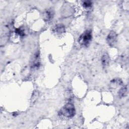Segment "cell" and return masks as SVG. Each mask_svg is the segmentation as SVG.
<instances>
[{
    "label": "cell",
    "instance_id": "7a4b0ae2",
    "mask_svg": "<svg viewBox=\"0 0 129 129\" xmlns=\"http://www.w3.org/2000/svg\"><path fill=\"white\" fill-rule=\"evenodd\" d=\"M92 35L90 30H86L79 38V43L81 45L88 46L92 40Z\"/></svg>",
    "mask_w": 129,
    "mask_h": 129
},
{
    "label": "cell",
    "instance_id": "8992f818",
    "mask_svg": "<svg viewBox=\"0 0 129 129\" xmlns=\"http://www.w3.org/2000/svg\"><path fill=\"white\" fill-rule=\"evenodd\" d=\"M122 84V80L120 78H115L110 81V85L113 88L117 87L118 86H120Z\"/></svg>",
    "mask_w": 129,
    "mask_h": 129
},
{
    "label": "cell",
    "instance_id": "277c9868",
    "mask_svg": "<svg viewBox=\"0 0 129 129\" xmlns=\"http://www.w3.org/2000/svg\"><path fill=\"white\" fill-rule=\"evenodd\" d=\"M52 31L57 35L61 34L65 32V26L62 24H57L53 28Z\"/></svg>",
    "mask_w": 129,
    "mask_h": 129
},
{
    "label": "cell",
    "instance_id": "30bf717a",
    "mask_svg": "<svg viewBox=\"0 0 129 129\" xmlns=\"http://www.w3.org/2000/svg\"><path fill=\"white\" fill-rule=\"evenodd\" d=\"M83 7L85 8H90L91 5H92V3L91 1H85L83 4Z\"/></svg>",
    "mask_w": 129,
    "mask_h": 129
},
{
    "label": "cell",
    "instance_id": "9c48e42d",
    "mask_svg": "<svg viewBox=\"0 0 129 129\" xmlns=\"http://www.w3.org/2000/svg\"><path fill=\"white\" fill-rule=\"evenodd\" d=\"M118 96L120 98L126 97L127 94V88L126 86H123L121 88L118 92Z\"/></svg>",
    "mask_w": 129,
    "mask_h": 129
},
{
    "label": "cell",
    "instance_id": "8fae6325",
    "mask_svg": "<svg viewBox=\"0 0 129 129\" xmlns=\"http://www.w3.org/2000/svg\"><path fill=\"white\" fill-rule=\"evenodd\" d=\"M15 32L17 34H18L20 36H23L24 35V32L23 29L21 28H17L15 30Z\"/></svg>",
    "mask_w": 129,
    "mask_h": 129
},
{
    "label": "cell",
    "instance_id": "52a82bcc",
    "mask_svg": "<svg viewBox=\"0 0 129 129\" xmlns=\"http://www.w3.org/2000/svg\"><path fill=\"white\" fill-rule=\"evenodd\" d=\"M40 61H39V57L38 54H36L34 58V60L32 63V68L33 69H38L40 66Z\"/></svg>",
    "mask_w": 129,
    "mask_h": 129
},
{
    "label": "cell",
    "instance_id": "3957f363",
    "mask_svg": "<svg viewBox=\"0 0 129 129\" xmlns=\"http://www.w3.org/2000/svg\"><path fill=\"white\" fill-rule=\"evenodd\" d=\"M117 34L114 31H111L108 34L106 38L107 44L110 46H113L117 41Z\"/></svg>",
    "mask_w": 129,
    "mask_h": 129
},
{
    "label": "cell",
    "instance_id": "ba28073f",
    "mask_svg": "<svg viewBox=\"0 0 129 129\" xmlns=\"http://www.w3.org/2000/svg\"><path fill=\"white\" fill-rule=\"evenodd\" d=\"M54 13L52 10H47L44 12V19L46 21H49L53 17Z\"/></svg>",
    "mask_w": 129,
    "mask_h": 129
},
{
    "label": "cell",
    "instance_id": "5b68a950",
    "mask_svg": "<svg viewBox=\"0 0 129 129\" xmlns=\"http://www.w3.org/2000/svg\"><path fill=\"white\" fill-rule=\"evenodd\" d=\"M109 61H110V58H109V55L107 53H104L101 57V63L102 66L104 67H106L108 66L109 64Z\"/></svg>",
    "mask_w": 129,
    "mask_h": 129
},
{
    "label": "cell",
    "instance_id": "6da1fadb",
    "mask_svg": "<svg viewBox=\"0 0 129 129\" xmlns=\"http://www.w3.org/2000/svg\"><path fill=\"white\" fill-rule=\"evenodd\" d=\"M76 110L74 105L71 103H67L58 111V115L60 117L64 119L71 118L74 116Z\"/></svg>",
    "mask_w": 129,
    "mask_h": 129
}]
</instances>
